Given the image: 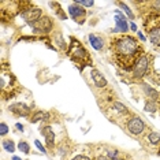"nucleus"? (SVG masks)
Segmentation results:
<instances>
[{
  "mask_svg": "<svg viewBox=\"0 0 160 160\" xmlns=\"http://www.w3.org/2000/svg\"><path fill=\"white\" fill-rule=\"evenodd\" d=\"M0 86H2L3 100L12 99V96L18 92V81L15 75L11 72L6 64L2 66V74H0Z\"/></svg>",
  "mask_w": 160,
  "mask_h": 160,
  "instance_id": "nucleus-3",
  "label": "nucleus"
},
{
  "mask_svg": "<svg viewBox=\"0 0 160 160\" xmlns=\"http://www.w3.org/2000/svg\"><path fill=\"white\" fill-rule=\"evenodd\" d=\"M119 6H121L123 10H125V12H126V14H127V15H129L130 18H132V19H134V14H133L132 8H130L129 6H127V4H125V3H119Z\"/></svg>",
  "mask_w": 160,
  "mask_h": 160,
  "instance_id": "nucleus-22",
  "label": "nucleus"
},
{
  "mask_svg": "<svg viewBox=\"0 0 160 160\" xmlns=\"http://www.w3.org/2000/svg\"><path fill=\"white\" fill-rule=\"evenodd\" d=\"M0 129H2V132H0L2 136H6V134L8 133V126H7L4 122H2V126H0Z\"/></svg>",
  "mask_w": 160,
  "mask_h": 160,
  "instance_id": "nucleus-24",
  "label": "nucleus"
},
{
  "mask_svg": "<svg viewBox=\"0 0 160 160\" xmlns=\"http://www.w3.org/2000/svg\"><path fill=\"white\" fill-rule=\"evenodd\" d=\"M90 77H92L93 83H94L96 88H99V89H105L107 88V85H108L107 79H105V77L101 74L99 70H97V68H92V71H90Z\"/></svg>",
  "mask_w": 160,
  "mask_h": 160,
  "instance_id": "nucleus-12",
  "label": "nucleus"
},
{
  "mask_svg": "<svg viewBox=\"0 0 160 160\" xmlns=\"http://www.w3.org/2000/svg\"><path fill=\"white\" fill-rule=\"evenodd\" d=\"M130 28H132V30H134V32L137 30V26H136V25H134V23H130Z\"/></svg>",
  "mask_w": 160,
  "mask_h": 160,
  "instance_id": "nucleus-30",
  "label": "nucleus"
},
{
  "mask_svg": "<svg viewBox=\"0 0 160 160\" xmlns=\"http://www.w3.org/2000/svg\"><path fill=\"white\" fill-rule=\"evenodd\" d=\"M3 148H4L7 152H10V153L15 152V144H14L12 140H4L3 141Z\"/></svg>",
  "mask_w": 160,
  "mask_h": 160,
  "instance_id": "nucleus-20",
  "label": "nucleus"
},
{
  "mask_svg": "<svg viewBox=\"0 0 160 160\" xmlns=\"http://www.w3.org/2000/svg\"><path fill=\"white\" fill-rule=\"evenodd\" d=\"M89 41H90V44H92V47L96 51H101L104 48V45H105V41H104V38L101 37V36L89 34Z\"/></svg>",
  "mask_w": 160,
  "mask_h": 160,
  "instance_id": "nucleus-14",
  "label": "nucleus"
},
{
  "mask_svg": "<svg viewBox=\"0 0 160 160\" xmlns=\"http://www.w3.org/2000/svg\"><path fill=\"white\" fill-rule=\"evenodd\" d=\"M142 141H144L145 145H149V147H152V148L159 147L160 145V134L149 130V132H147L142 136Z\"/></svg>",
  "mask_w": 160,
  "mask_h": 160,
  "instance_id": "nucleus-13",
  "label": "nucleus"
},
{
  "mask_svg": "<svg viewBox=\"0 0 160 160\" xmlns=\"http://www.w3.org/2000/svg\"><path fill=\"white\" fill-rule=\"evenodd\" d=\"M74 3H77L79 6H83V7H92L94 4V2H81V0H77V2H74Z\"/></svg>",
  "mask_w": 160,
  "mask_h": 160,
  "instance_id": "nucleus-23",
  "label": "nucleus"
},
{
  "mask_svg": "<svg viewBox=\"0 0 160 160\" xmlns=\"http://www.w3.org/2000/svg\"><path fill=\"white\" fill-rule=\"evenodd\" d=\"M68 14H70V17L74 21H77L78 23H83V21H85V18H86V10L79 4H77V3L70 4V7H68Z\"/></svg>",
  "mask_w": 160,
  "mask_h": 160,
  "instance_id": "nucleus-10",
  "label": "nucleus"
},
{
  "mask_svg": "<svg viewBox=\"0 0 160 160\" xmlns=\"http://www.w3.org/2000/svg\"><path fill=\"white\" fill-rule=\"evenodd\" d=\"M40 133L44 136L45 138V145L47 148L51 149V151H53V148H55V133H53L52 127L49 125H45V126H41L40 127Z\"/></svg>",
  "mask_w": 160,
  "mask_h": 160,
  "instance_id": "nucleus-11",
  "label": "nucleus"
},
{
  "mask_svg": "<svg viewBox=\"0 0 160 160\" xmlns=\"http://www.w3.org/2000/svg\"><path fill=\"white\" fill-rule=\"evenodd\" d=\"M71 160H92L89 158V156H86V155H77L75 158H72Z\"/></svg>",
  "mask_w": 160,
  "mask_h": 160,
  "instance_id": "nucleus-26",
  "label": "nucleus"
},
{
  "mask_svg": "<svg viewBox=\"0 0 160 160\" xmlns=\"http://www.w3.org/2000/svg\"><path fill=\"white\" fill-rule=\"evenodd\" d=\"M108 49L111 59L121 70L130 71L136 62L142 56V44L132 34H119L112 37Z\"/></svg>",
  "mask_w": 160,
  "mask_h": 160,
  "instance_id": "nucleus-1",
  "label": "nucleus"
},
{
  "mask_svg": "<svg viewBox=\"0 0 160 160\" xmlns=\"http://www.w3.org/2000/svg\"><path fill=\"white\" fill-rule=\"evenodd\" d=\"M44 119H45V112L44 111H36V112L32 114L29 121H30L32 123H37L40 121H44Z\"/></svg>",
  "mask_w": 160,
  "mask_h": 160,
  "instance_id": "nucleus-17",
  "label": "nucleus"
},
{
  "mask_svg": "<svg viewBox=\"0 0 160 160\" xmlns=\"http://www.w3.org/2000/svg\"><path fill=\"white\" fill-rule=\"evenodd\" d=\"M12 160H21V159H19V158H17V156H14Z\"/></svg>",
  "mask_w": 160,
  "mask_h": 160,
  "instance_id": "nucleus-31",
  "label": "nucleus"
},
{
  "mask_svg": "<svg viewBox=\"0 0 160 160\" xmlns=\"http://www.w3.org/2000/svg\"><path fill=\"white\" fill-rule=\"evenodd\" d=\"M92 160H110V159L107 158V155H97V156H94Z\"/></svg>",
  "mask_w": 160,
  "mask_h": 160,
  "instance_id": "nucleus-27",
  "label": "nucleus"
},
{
  "mask_svg": "<svg viewBox=\"0 0 160 160\" xmlns=\"http://www.w3.org/2000/svg\"><path fill=\"white\" fill-rule=\"evenodd\" d=\"M53 42H55V44H56L58 47H59L60 49H63V51H64V49L67 51V48H68L67 44H66V41L63 40V37H62V34H58L56 37L53 38Z\"/></svg>",
  "mask_w": 160,
  "mask_h": 160,
  "instance_id": "nucleus-19",
  "label": "nucleus"
},
{
  "mask_svg": "<svg viewBox=\"0 0 160 160\" xmlns=\"http://www.w3.org/2000/svg\"><path fill=\"white\" fill-rule=\"evenodd\" d=\"M8 111L11 112L12 115L18 116V118H21V116H23V118H30V112H32V108L26 105L25 103H14L8 107Z\"/></svg>",
  "mask_w": 160,
  "mask_h": 160,
  "instance_id": "nucleus-9",
  "label": "nucleus"
},
{
  "mask_svg": "<svg viewBox=\"0 0 160 160\" xmlns=\"http://www.w3.org/2000/svg\"><path fill=\"white\" fill-rule=\"evenodd\" d=\"M105 155H107V158L110 159V160H119V158H121V152H119L118 149L108 148L107 152H105Z\"/></svg>",
  "mask_w": 160,
  "mask_h": 160,
  "instance_id": "nucleus-18",
  "label": "nucleus"
},
{
  "mask_svg": "<svg viewBox=\"0 0 160 160\" xmlns=\"http://www.w3.org/2000/svg\"><path fill=\"white\" fill-rule=\"evenodd\" d=\"M159 108V103L155 100H147L144 104V110L147 112H155Z\"/></svg>",
  "mask_w": 160,
  "mask_h": 160,
  "instance_id": "nucleus-16",
  "label": "nucleus"
},
{
  "mask_svg": "<svg viewBox=\"0 0 160 160\" xmlns=\"http://www.w3.org/2000/svg\"><path fill=\"white\" fill-rule=\"evenodd\" d=\"M32 28H33V33L36 34H48L53 29V22L49 17L42 15Z\"/></svg>",
  "mask_w": 160,
  "mask_h": 160,
  "instance_id": "nucleus-8",
  "label": "nucleus"
},
{
  "mask_svg": "<svg viewBox=\"0 0 160 160\" xmlns=\"http://www.w3.org/2000/svg\"><path fill=\"white\" fill-rule=\"evenodd\" d=\"M34 144H36V147H37V148L40 149V151L42 152V153H47V149H45V147H44V145H42L41 142H40L38 140H36V141H34Z\"/></svg>",
  "mask_w": 160,
  "mask_h": 160,
  "instance_id": "nucleus-25",
  "label": "nucleus"
},
{
  "mask_svg": "<svg viewBox=\"0 0 160 160\" xmlns=\"http://www.w3.org/2000/svg\"><path fill=\"white\" fill-rule=\"evenodd\" d=\"M123 129H125L127 133H130L132 136H136V137H138V136L142 137L144 134L147 133V125H145V122L137 115H133L130 119H127Z\"/></svg>",
  "mask_w": 160,
  "mask_h": 160,
  "instance_id": "nucleus-6",
  "label": "nucleus"
},
{
  "mask_svg": "<svg viewBox=\"0 0 160 160\" xmlns=\"http://www.w3.org/2000/svg\"><path fill=\"white\" fill-rule=\"evenodd\" d=\"M21 17L23 18L26 22L30 25V26H33V25L37 22L40 18L42 17V11L41 8H38V7H34L33 3H30L26 8H23V11L21 12Z\"/></svg>",
  "mask_w": 160,
  "mask_h": 160,
  "instance_id": "nucleus-7",
  "label": "nucleus"
},
{
  "mask_svg": "<svg viewBox=\"0 0 160 160\" xmlns=\"http://www.w3.org/2000/svg\"><path fill=\"white\" fill-rule=\"evenodd\" d=\"M67 55L72 60V63L78 67L79 71L83 70V67L92 66V58L89 51L82 45V42L75 37H70V44L67 48Z\"/></svg>",
  "mask_w": 160,
  "mask_h": 160,
  "instance_id": "nucleus-2",
  "label": "nucleus"
},
{
  "mask_svg": "<svg viewBox=\"0 0 160 160\" xmlns=\"http://www.w3.org/2000/svg\"><path fill=\"white\" fill-rule=\"evenodd\" d=\"M18 148H19V151L23 152V153H29V152H30V145H29L26 141H19Z\"/></svg>",
  "mask_w": 160,
  "mask_h": 160,
  "instance_id": "nucleus-21",
  "label": "nucleus"
},
{
  "mask_svg": "<svg viewBox=\"0 0 160 160\" xmlns=\"http://www.w3.org/2000/svg\"><path fill=\"white\" fill-rule=\"evenodd\" d=\"M15 127L19 130V132H23V129H25L23 125H21V123H15Z\"/></svg>",
  "mask_w": 160,
  "mask_h": 160,
  "instance_id": "nucleus-28",
  "label": "nucleus"
},
{
  "mask_svg": "<svg viewBox=\"0 0 160 160\" xmlns=\"http://www.w3.org/2000/svg\"><path fill=\"white\" fill-rule=\"evenodd\" d=\"M144 29L147 32L149 41L160 48V12H149L145 17Z\"/></svg>",
  "mask_w": 160,
  "mask_h": 160,
  "instance_id": "nucleus-4",
  "label": "nucleus"
},
{
  "mask_svg": "<svg viewBox=\"0 0 160 160\" xmlns=\"http://www.w3.org/2000/svg\"><path fill=\"white\" fill-rule=\"evenodd\" d=\"M158 103H159V110H160V96H159V101H158Z\"/></svg>",
  "mask_w": 160,
  "mask_h": 160,
  "instance_id": "nucleus-32",
  "label": "nucleus"
},
{
  "mask_svg": "<svg viewBox=\"0 0 160 160\" xmlns=\"http://www.w3.org/2000/svg\"><path fill=\"white\" fill-rule=\"evenodd\" d=\"M127 30H129L127 22L123 19L122 17H116V28H115V32H121L122 34H126Z\"/></svg>",
  "mask_w": 160,
  "mask_h": 160,
  "instance_id": "nucleus-15",
  "label": "nucleus"
},
{
  "mask_svg": "<svg viewBox=\"0 0 160 160\" xmlns=\"http://www.w3.org/2000/svg\"><path fill=\"white\" fill-rule=\"evenodd\" d=\"M138 37H140L141 40H142V41H145V37L142 36V33H141V32H138Z\"/></svg>",
  "mask_w": 160,
  "mask_h": 160,
  "instance_id": "nucleus-29",
  "label": "nucleus"
},
{
  "mask_svg": "<svg viewBox=\"0 0 160 160\" xmlns=\"http://www.w3.org/2000/svg\"><path fill=\"white\" fill-rule=\"evenodd\" d=\"M149 71H151V55L145 52L136 62V64L129 71V74L133 81H141V79L145 78L149 74Z\"/></svg>",
  "mask_w": 160,
  "mask_h": 160,
  "instance_id": "nucleus-5",
  "label": "nucleus"
}]
</instances>
